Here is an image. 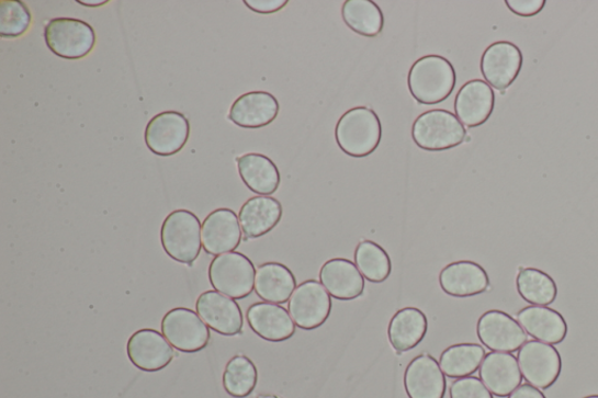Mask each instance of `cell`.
I'll list each match as a JSON object with an SVG mask.
<instances>
[{
    "label": "cell",
    "mask_w": 598,
    "mask_h": 398,
    "mask_svg": "<svg viewBox=\"0 0 598 398\" xmlns=\"http://www.w3.org/2000/svg\"><path fill=\"white\" fill-rule=\"evenodd\" d=\"M458 83L456 69L442 56L416 60L408 75L409 93L416 102L435 105L448 100Z\"/></svg>",
    "instance_id": "6da1fadb"
},
{
    "label": "cell",
    "mask_w": 598,
    "mask_h": 398,
    "mask_svg": "<svg viewBox=\"0 0 598 398\" xmlns=\"http://www.w3.org/2000/svg\"><path fill=\"white\" fill-rule=\"evenodd\" d=\"M335 135L343 153L365 158L374 153L382 143V121L369 106L352 107L339 118Z\"/></svg>",
    "instance_id": "7a4b0ae2"
},
{
    "label": "cell",
    "mask_w": 598,
    "mask_h": 398,
    "mask_svg": "<svg viewBox=\"0 0 598 398\" xmlns=\"http://www.w3.org/2000/svg\"><path fill=\"white\" fill-rule=\"evenodd\" d=\"M202 228L199 217L190 211L170 213L160 229L162 249L173 261L191 265L201 255Z\"/></svg>",
    "instance_id": "3957f363"
},
{
    "label": "cell",
    "mask_w": 598,
    "mask_h": 398,
    "mask_svg": "<svg viewBox=\"0 0 598 398\" xmlns=\"http://www.w3.org/2000/svg\"><path fill=\"white\" fill-rule=\"evenodd\" d=\"M411 138L425 151L441 152L460 147L466 139V129L456 115L435 109L415 120Z\"/></svg>",
    "instance_id": "277c9868"
},
{
    "label": "cell",
    "mask_w": 598,
    "mask_h": 398,
    "mask_svg": "<svg viewBox=\"0 0 598 398\" xmlns=\"http://www.w3.org/2000/svg\"><path fill=\"white\" fill-rule=\"evenodd\" d=\"M256 265L241 252L216 257L210 264L208 278L215 292L232 299L249 297L256 288Z\"/></svg>",
    "instance_id": "5b68a950"
},
{
    "label": "cell",
    "mask_w": 598,
    "mask_h": 398,
    "mask_svg": "<svg viewBox=\"0 0 598 398\" xmlns=\"http://www.w3.org/2000/svg\"><path fill=\"white\" fill-rule=\"evenodd\" d=\"M44 35L52 53L66 60L86 58L97 44L94 29L75 18H54L45 26Z\"/></svg>",
    "instance_id": "8992f818"
},
{
    "label": "cell",
    "mask_w": 598,
    "mask_h": 398,
    "mask_svg": "<svg viewBox=\"0 0 598 398\" xmlns=\"http://www.w3.org/2000/svg\"><path fill=\"white\" fill-rule=\"evenodd\" d=\"M161 333L173 349L189 354L205 350L211 340L208 326L187 307H176L162 318Z\"/></svg>",
    "instance_id": "52a82bcc"
},
{
    "label": "cell",
    "mask_w": 598,
    "mask_h": 398,
    "mask_svg": "<svg viewBox=\"0 0 598 398\" xmlns=\"http://www.w3.org/2000/svg\"><path fill=\"white\" fill-rule=\"evenodd\" d=\"M287 309L297 328L314 331L329 319L332 299L321 283L315 280L305 281L290 298Z\"/></svg>",
    "instance_id": "ba28073f"
},
{
    "label": "cell",
    "mask_w": 598,
    "mask_h": 398,
    "mask_svg": "<svg viewBox=\"0 0 598 398\" xmlns=\"http://www.w3.org/2000/svg\"><path fill=\"white\" fill-rule=\"evenodd\" d=\"M518 364L527 382L538 389H549L563 371V360L558 351L549 343L528 341L518 352Z\"/></svg>",
    "instance_id": "9c48e42d"
},
{
    "label": "cell",
    "mask_w": 598,
    "mask_h": 398,
    "mask_svg": "<svg viewBox=\"0 0 598 398\" xmlns=\"http://www.w3.org/2000/svg\"><path fill=\"white\" fill-rule=\"evenodd\" d=\"M190 132V122L185 115L165 112L151 118L145 128L144 139L153 153L170 157L184 149Z\"/></svg>",
    "instance_id": "30bf717a"
},
{
    "label": "cell",
    "mask_w": 598,
    "mask_h": 398,
    "mask_svg": "<svg viewBox=\"0 0 598 398\" xmlns=\"http://www.w3.org/2000/svg\"><path fill=\"white\" fill-rule=\"evenodd\" d=\"M522 65V52L516 44L497 42L484 50L481 71L488 86L504 93L520 76Z\"/></svg>",
    "instance_id": "8fae6325"
},
{
    "label": "cell",
    "mask_w": 598,
    "mask_h": 398,
    "mask_svg": "<svg viewBox=\"0 0 598 398\" xmlns=\"http://www.w3.org/2000/svg\"><path fill=\"white\" fill-rule=\"evenodd\" d=\"M477 336L486 349L500 353L517 352L528 342L520 323L499 310L487 311L479 318Z\"/></svg>",
    "instance_id": "7c38bea8"
},
{
    "label": "cell",
    "mask_w": 598,
    "mask_h": 398,
    "mask_svg": "<svg viewBox=\"0 0 598 398\" xmlns=\"http://www.w3.org/2000/svg\"><path fill=\"white\" fill-rule=\"evenodd\" d=\"M195 309L199 317L217 334L234 337L242 333L244 315L240 305L215 289L199 296Z\"/></svg>",
    "instance_id": "4fadbf2b"
},
{
    "label": "cell",
    "mask_w": 598,
    "mask_h": 398,
    "mask_svg": "<svg viewBox=\"0 0 598 398\" xmlns=\"http://www.w3.org/2000/svg\"><path fill=\"white\" fill-rule=\"evenodd\" d=\"M126 354L135 367L148 373L167 368L174 357L171 343L153 329L135 332L126 343Z\"/></svg>",
    "instance_id": "5bb4252c"
},
{
    "label": "cell",
    "mask_w": 598,
    "mask_h": 398,
    "mask_svg": "<svg viewBox=\"0 0 598 398\" xmlns=\"http://www.w3.org/2000/svg\"><path fill=\"white\" fill-rule=\"evenodd\" d=\"M203 248L212 257L237 249L242 241V229L237 213L229 208L213 211L202 228Z\"/></svg>",
    "instance_id": "9a60e30c"
},
{
    "label": "cell",
    "mask_w": 598,
    "mask_h": 398,
    "mask_svg": "<svg viewBox=\"0 0 598 398\" xmlns=\"http://www.w3.org/2000/svg\"><path fill=\"white\" fill-rule=\"evenodd\" d=\"M495 90L482 80H471L460 90L455 99V114L467 128H478L494 114Z\"/></svg>",
    "instance_id": "2e32d148"
},
{
    "label": "cell",
    "mask_w": 598,
    "mask_h": 398,
    "mask_svg": "<svg viewBox=\"0 0 598 398\" xmlns=\"http://www.w3.org/2000/svg\"><path fill=\"white\" fill-rule=\"evenodd\" d=\"M405 389L409 398H444L447 379L437 359L427 353L413 359L405 372Z\"/></svg>",
    "instance_id": "e0dca14e"
},
{
    "label": "cell",
    "mask_w": 598,
    "mask_h": 398,
    "mask_svg": "<svg viewBox=\"0 0 598 398\" xmlns=\"http://www.w3.org/2000/svg\"><path fill=\"white\" fill-rule=\"evenodd\" d=\"M280 114L278 99L267 92H250L235 100L228 118L244 129H261L273 123Z\"/></svg>",
    "instance_id": "ac0fdd59"
},
{
    "label": "cell",
    "mask_w": 598,
    "mask_h": 398,
    "mask_svg": "<svg viewBox=\"0 0 598 398\" xmlns=\"http://www.w3.org/2000/svg\"><path fill=\"white\" fill-rule=\"evenodd\" d=\"M246 317L250 330L266 341L282 342L296 333V323L292 316L278 304H252Z\"/></svg>",
    "instance_id": "d6986e66"
},
{
    "label": "cell",
    "mask_w": 598,
    "mask_h": 398,
    "mask_svg": "<svg viewBox=\"0 0 598 398\" xmlns=\"http://www.w3.org/2000/svg\"><path fill=\"white\" fill-rule=\"evenodd\" d=\"M440 285L449 296L467 298L485 293L490 286V278L478 263L459 261L448 264L441 271Z\"/></svg>",
    "instance_id": "ffe728a7"
},
{
    "label": "cell",
    "mask_w": 598,
    "mask_h": 398,
    "mask_svg": "<svg viewBox=\"0 0 598 398\" xmlns=\"http://www.w3.org/2000/svg\"><path fill=\"white\" fill-rule=\"evenodd\" d=\"M319 280L326 292L338 300H353L364 294V276L360 274L357 265L347 259L325 262L319 271Z\"/></svg>",
    "instance_id": "44dd1931"
},
{
    "label": "cell",
    "mask_w": 598,
    "mask_h": 398,
    "mask_svg": "<svg viewBox=\"0 0 598 398\" xmlns=\"http://www.w3.org/2000/svg\"><path fill=\"white\" fill-rule=\"evenodd\" d=\"M479 376L486 388L498 397L510 396L522 383L518 359L510 353L486 354Z\"/></svg>",
    "instance_id": "7402d4cb"
},
{
    "label": "cell",
    "mask_w": 598,
    "mask_h": 398,
    "mask_svg": "<svg viewBox=\"0 0 598 398\" xmlns=\"http://www.w3.org/2000/svg\"><path fill=\"white\" fill-rule=\"evenodd\" d=\"M282 216L283 207L278 198L262 195L248 198L239 213L245 240L264 237L280 224Z\"/></svg>",
    "instance_id": "603a6c76"
},
{
    "label": "cell",
    "mask_w": 598,
    "mask_h": 398,
    "mask_svg": "<svg viewBox=\"0 0 598 398\" xmlns=\"http://www.w3.org/2000/svg\"><path fill=\"white\" fill-rule=\"evenodd\" d=\"M517 320L532 338L549 345H558L568 334L565 318L548 306L524 307L518 314Z\"/></svg>",
    "instance_id": "cb8c5ba5"
},
{
    "label": "cell",
    "mask_w": 598,
    "mask_h": 398,
    "mask_svg": "<svg viewBox=\"0 0 598 398\" xmlns=\"http://www.w3.org/2000/svg\"><path fill=\"white\" fill-rule=\"evenodd\" d=\"M244 184L262 196L274 194L281 184V174L275 162L261 153H247L237 158Z\"/></svg>",
    "instance_id": "d4e9b609"
},
{
    "label": "cell",
    "mask_w": 598,
    "mask_h": 398,
    "mask_svg": "<svg viewBox=\"0 0 598 398\" xmlns=\"http://www.w3.org/2000/svg\"><path fill=\"white\" fill-rule=\"evenodd\" d=\"M428 332V318L416 307L397 311L388 326L391 345L398 353L418 348Z\"/></svg>",
    "instance_id": "484cf974"
},
{
    "label": "cell",
    "mask_w": 598,
    "mask_h": 398,
    "mask_svg": "<svg viewBox=\"0 0 598 398\" xmlns=\"http://www.w3.org/2000/svg\"><path fill=\"white\" fill-rule=\"evenodd\" d=\"M296 285L293 271L282 263L269 262L258 268L256 293L264 302L286 303L295 293Z\"/></svg>",
    "instance_id": "4316f807"
},
{
    "label": "cell",
    "mask_w": 598,
    "mask_h": 398,
    "mask_svg": "<svg viewBox=\"0 0 598 398\" xmlns=\"http://www.w3.org/2000/svg\"><path fill=\"white\" fill-rule=\"evenodd\" d=\"M341 16L349 29L366 38H374L385 26L384 13L372 0H347Z\"/></svg>",
    "instance_id": "83f0119b"
},
{
    "label": "cell",
    "mask_w": 598,
    "mask_h": 398,
    "mask_svg": "<svg viewBox=\"0 0 598 398\" xmlns=\"http://www.w3.org/2000/svg\"><path fill=\"white\" fill-rule=\"evenodd\" d=\"M484 357L485 350L478 343H458L441 354L440 366L448 377L462 378L475 374Z\"/></svg>",
    "instance_id": "f1b7e54d"
},
{
    "label": "cell",
    "mask_w": 598,
    "mask_h": 398,
    "mask_svg": "<svg viewBox=\"0 0 598 398\" xmlns=\"http://www.w3.org/2000/svg\"><path fill=\"white\" fill-rule=\"evenodd\" d=\"M517 288L520 297L532 305L549 306L557 296L554 280L535 268H520L517 276Z\"/></svg>",
    "instance_id": "f546056e"
},
{
    "label": "cell",
    "mask_w": 598,
    "mask_h": 398,
    "mask_svg": "<svg viewBox=\"0 0 598 398\" xmlns=\"http://www.w3.org/2000/svg\"><path fill=\"white\" fill-rule=\"evenodd\" d=\"M259 372L253 362L246 355H235L228 361L223 376V385L234 398H246L256 390Z\"/></svg>",
    "instance_id": "4dcf8cb0"
},
{
    "label": "cell",
    "mask_w": 598,
    "mask_h": 398,
    "mask_svg": "<svg viewBox=\"0 0 598 398\" xmlns=\"http://www.w3.org/2000/svg\"><path fill=\"white\" fill-rule=\"evenodd\" d=\"M354 262L371 283H384L392 274V262L387 251L373 241H362L354 251Z\"/></svg>",
    "instance_id": "1f68e13d"
},
{
    "label": "cell",
    "mask_w": 598,
    "mask_h": 398,
    "mask_svg": "<svg viewBox=\"0 0 598 398\" xmlns=\"http://www.w3.org/2000/svg\"><path fill=\"white\" fill-rule=\"evenodd\" d=\"M31 22V12L21 0H0V36L2 38H20L29 31Z\"/></svg>",
    "instance_id": "d6a6232c"
},
{
    "label": "cell",
    "mask_w": 598,
    "mask_h": 398,
    "mask_svg": "<svg viewBox=\"0 0 598 398\" xmlns=\"http://www.w3.org/2000/svg\"><path fill=\"white\" fill-rule=\"evenodd\" d=\"M450 398H494V395L482 383V379L475 376L459 378L450 386Z\"/></svg>",
    "instance_id": "836d02e7"
},
{
    "label": "cell",
    "mask_w": 598,
    "mask_h": 398,
    "mask_svg": "<svg viewBox=\"0 0 598 398\" xmlns=\"http://www.w3.org/2000/svg\"><path fill=\"white\" fill-rule=\"evenodd\" d=\"M505 4L516 15L531 18L545 9L546 0H506Z\"/></svg>",
    "instance_id": "e575fe53"
},
{
    "label": "cell",
    "mask_w": 598,
    "mask_h": 398,
    "mask_svg": "<svg viewBox=\"0 0 598 398\" xmlns=\"http://www.w3.org/2000/svg\"><path fill=\"white\" fill-rule=\"evenodd\" d=\"M245 5L259 14H273L287 5V0H245Z\"/></svg>",
    "instance_id": "d590c367"
},
{
    "label": "cell",
    "mask_w": 598,
    "mask_h": 398,
    "mask_svg": "<svg viewBox=\"0 0 598 398\" xmlns=\"http://www.w3.org/2000/svg\"><path fill=\"white\" fill-rule=\"evenodd\" d=\"M509 398H546L538 388L531 385H522L517 388Z\"/></svg>",
    "instance_id": "8d00e7d4"
},
{
    "label": "cell",
    "mask_w": 598,
    "mask_h": 398,
    "mask_svg": "<svg viewBox=\"0 0 598 398\" xmlns=\"http://www.w3.org/2000/svg\"><path fill=\"white\" fill-rule=\"evenodd\" d=\"M78 3L88 8H99L106 4L108 0H79Z\"/></svg>",
    "instance_id": "74e56055"
},
{
    "label": "cell",
    "mask_w": 598,
    "mask_h": 398,
    "mask_svg": "<svg viewBox=\"0 0 598 398\" xmlns=\"http://www.w3.org/2000/svg\"><path fill=\"white\" fill-rule=\"evenodd\" d=\"M257 398H281V397L274 394H261Z\"/></svg>",
    "instance_id": "f35d334b"
},
{
    "label": "cell",
    "mask_w": 598,
    "mask_h": 398,
    "mask_svg": "<svg viewBox=\"0 0 598 398\" xmlns=\"http://www.w3.org/2000/svg\"><path fill=\"white\" fill-rule=\"evenodd\" d=\"M585 398H598V395H590V396H587Z\"/></svg>",
    "instance_id": "ab89813d"
}]
</instances>
